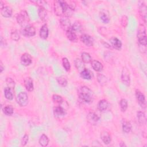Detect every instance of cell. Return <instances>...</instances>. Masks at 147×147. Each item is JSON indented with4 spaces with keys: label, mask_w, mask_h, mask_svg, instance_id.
<instances>
[{
    "label": "cell",
    "mask_w": 147,
    "mask_h": 147,
    "mask_svg": "<svg viewBox=\"0 0 147 147\" xmlns=\"http://www.w3.org/2000/svg\"><path fill=\"white\" fill-rule=\"evenodd\" d=\"M52 100L55 103L58 104L59 105L61 104L63 102V99L62 97L60 95H59L57 94H53L52 95Z\"/></svg>",
    "instance_id": "f35d334b"
},
{
    "label": "cell",
    "mask_w": 147,
    "mask_h": 147,
    "mask_svg": "<svg viewBox=\"0 0 147 147\" xmlns=\"http://www.w3.org/2000/svg\"><path fill=\"white\" fill-rule=\"evenodd\" d=\"M119 146L121 147H123V146H126V145L124 142H121L119 144Z\"/></svg>",
    "instance_id": "7dc6e473"
},
{
    "label": "cell",
    "mask_w": 147,
    "mask_h": 147,
    "mask_svg": "<svg viewBox=\"0 0 147 147\" xmlns=\"http://www.w3.org/2000/svg\"><path fill=\"white\" fill-rule=\"evenodd\" d=\"M109 102L106 99H102L100 100L97 105L98 109L100 111H106L109 107Z\"/></svg>",
    "instance_id": "ffe728a7"
},
{
    "label": "cell",
    "mask_w": 147,
    "mask_h": 147,
    "mask_svg": "<svg viewBox=\"0 0 147 147\" xmlns=\"http://www.w3.org/2000/svg\"><path fill=\"white\" fill-rule=\"evenodd\" d=\"M62 64L64 68L66 71H69L71 69V64L67 57H63L62 59Z\"/></svg>",
    "instance_id": "8d00e7d4"
},
{
    "label": "cell",
    "mask_w": 147,
    "mask_h": 147,
    "mask_svg": "<svg viewBox=\"0 0 147 147\" xmlns=\"http://www.w3.org/2000/svg\"><path fill=\"white\" fill-rule=\"evenodd\" d=\"M60 24L61 28L67 32L71 28V23L69 18L66 17H63L60 20Z\"/></svg>",
    "instance_id": "9c48e42d"
},
{
    "label": "cell",
    "mask_w": 147,
    "mask_h": 147,
    "mask_svg": "<svg viewBox=\"0 0 147 147\" xmlns=\"http://www.w3.org/2000/svg\"><path fill=\"white\" fill-rule=\"evenodd\" d=\"M68 6L73 11L75 10L76 6V2L75 1H65Z\"/></svg>",
    "instance_id": "b9f144b4"
},
{
    "label": "cell",
    "mask_w": 147,
    "mask_h": 147,
    "mask_svg": "<svg viewBox=\"0 0 147 147\" xmlns=\"http://www.w3.org/2000/svg\"><path fill=\"white\" fill-rule=\"evenodd\" d=\"M110 42L112 47L117 50H121L122 48V42L117 37H113L110 39Z\"/></svg>",
    "instance_id": "5bb4252c"
},
{
    "label": "cell",
    "mask_w": 147,
    "mask_h": 147,
    "mask_svg": "<svg viewBox=\"0 0 147 147\" xmlns=\"http://www.w3.org/2000/svg\"><path fill=\"white\" fill-rule=\"evenodd\" d=\"M49 138L48 137V136L47 135H45V134H42L38 140V142L40 144V145H41L42 146H47L48 144H49Z\"/></svg>",
    "instance_id": "4316f807"
},
{
    "label": "cell",
    "mask_w": 147,
    "mask_h": 147,
    "mask_svg": "<svg viewBox=\"0 0 147 147\" xmlns=\"http://www.w3.org/2000/svg\"><path fill=\"white\" fill-rule=\"evenodd\" d=\"M48 34H49L48 27L47 25L46 24H45L41 27L40 32H39V35L41 38L45 40L48 38Z\"/></svg>",
    "instance_id": "e0dca14e"
},
{
    "label": "cell",
    "mask_w": 147,
    "mask_h": 147,
    "mask_svg": "<svg viewBox=\"0 0 147 147\" xmlns=\"http://www.w3.org/2000/svg\"><path fill=\"white\" fill-rule=\"evenodd\" d=\"M97 80L99 83L100 84V85L102 86L106 85L107 82V79L106 76H105L102 74H98L97 75Z\"/></svg>",
    "instance_id": "1f68e13d"
},
{
    "label": "cell",
    "mask_w": 147,
    "mask_h": 147,
    "mask_svg": "<svg viewBox=\"0 0 147 147\" xmlns=\"http://www.w3.org/2000/svg\"><path fill=\"white\" fill-rule=\"evenodd\" d=\"M53 9L55 14L57 16H62L64 14L63 6L61 3L60 0L55 1L53 2Z\"/></svg>",
    "instance_id": "30bf717a"
},
{
    "label": "cell",
    "mask_w": 147,
    "mask_h": 147,
    "mask_svg": "<svg viewBox=\"0 0 147 147\" xmlns=\"http://www.w3.org/2000/svg\"><path fill=\"white\" fill-rule=\"evenodd\" d=\"M139 12L144 22H146V5L142 2L141 4L139 5Z\"/></svg>",
    "instance_id": "2e32d148"
},
{
    "label": "cell",
    "mask_w": 147,
    "mask_h": 147,
    "mask_svg": "<svg viewBox=\"0 0 147 147\" xmlns=\"http://www.w3.org/2000/svg\"><path fill=\"white\" fill-rule=\"evenodd\" d=\"M80 41L87 47H91L93 45L94 39L93 38L87 34H83L80 37Z\"/></svg>",
    "instance_id": "7c38bea8"
},
{
    "label": "cell",
    "mask_w": 147,
    "mask_h": 147,
    "mask_svg": "<svg viewBox=\"0 0 147 147\" xmlns=\"http://www.w3.org/2000/svg\"><path fill=\"white\" fill-rule=\"evenodd\" d=\"M66 37L67 38L72 42H76L78 40V37L76 33H75L73 30H72L71 29L68 30H67L65 32Z\"/></svg>",
    "instance_id": "cb8c5ba5"
},
{
    "label": "cell",
    "mask_w": 147,
    "mask_h": 147,
    "mask_svg": "<svg viewBox=\"0 0 147 147\" xmlns=\"http://www.w3.org/2000/svg\"><path fill=\"white\" fill-rule=\"evenodd\" d=\"M137 39L140 45L146 46V29L144 25H140L137 30Z\"/></svg>",
    "instance_id": "3957f363"
},
{
    "label": "cell",
    "mask_w": 147,
    "mask_h": 147,
    "mask_svg": "<svg viewBox=\"0 0 147 147\" xmlns=\"http://www.w3.org/2000/svg\"><path fill=\"white\" fill-rule=\"evenodd\" d=\"M16 100L17 103L21 107L26 106L28 103V96L25 92H20L17 97Z\"/></svg>",
    "instance_id": "5b68a950"
},
{
    "label": "cell",
    "mask_w": 147,
    "mask_h": 147,
    "mask_svg": "<svg viewBox=\"0 0 147 147\" xmlns=\"http://www.w3.org/2000/svg\"><path fill=\"white\" fill-rule=\"evenodd\" d=\"M74 63H75V67L80 72H81L85 68L84 63L82 60V59H80L78 58L76 59L74 61Z\"/></svg>",
    "instance_id": "484cf974"
},
{
    "label": "cell",
    "mask_w": 147,
    "mask_h": 147,
    "mask_svg": "<svg viewBox=\"0 0 147 147\" xmlns=\"http://www.w3.org/2000/svg\"><path fill=\"white\" fill-rule=\"evenodd\" d=\"M6 83L7 84V86L9 87L12 90H14L15 87V82L14 80L11 78H7L6 79Z\"/></svg>",
    "instance_id": "ab89813d"
},
{
    "label": "cell",
    "mask_w": 147,
    "mask_h": 147,
    "mask_svg": "<svg viewBox=\"0 0 147 147\" xmlns=\"http://www.w3.org/2000/svg\"><path fill=\"white\" fill-rule=\"evenodd\" d=\"M71 29L75 33H80L82 30V24L79 22L76 21L71 25Z\"/></svg>",
    "instance_id": "f1b7e54d"
},
{
    "label": "cell",
    "mask_w": 147,
    "mask_h": 147,
    "mask_svg": "<svg viewBox=\"0 0 147 147\" xmlns=\"http://www.w3.org/2000/svg\"><path fill=\"white\" fill-rule=\"evenodd\" d=\"M4 6H5V5H4V3H3V2L2 1H0V8H1V9H2Z\"/></svg>",
    "instance_id": "bcb514c9"
},
{
    "label": "cell",
    "mask_w": 147,
    "mask_h": 147,
    "mask_svg": "<svg viewBox=\"0 0 147 147\" xmlns=\"http://www.w3.org/2000/svg\"><path fill=\"white\" fill-rule=\"evenodd\" d=\"M119 105H120V107H121V110L122 112H125L128 106V104H127V101L126 99H121L120 102H119Z\"/></svg>",
    "instance_id": "74e56055"
},
{
    "label": "cell",
    "mask_w": 147,
    "mask_h": 147,
    "mask_svg": "<svg viewBox=\"0 0 147 147\" xmlns=\"http://www.w3.org/2000/svg\"><path fill=\"white\" fill-rule=\"evenodd\" d=\"M131 124L129 121L126 120L125 119H123L122 122V128L124 133H129L131 129Z\"/></svg>",
    "instance_id": "603a6c76"
},
{
    "label": "cell",
    "mask_w": 147,
    "mask_h": 147,
    "mask_svg": "<svg viewBox=\"0 0 147 147\" xmlns=\"http://www.w3.org/2000/svg\"><path fill=\"white\" fill-rule=\"evenodd\" d=\"M100 118L94 112H90L87 115V120L89 123L92 125H95L99 121Z\"/></svg>",
    "instance_id": "ba28073f"
},
{
    "label": "cell",
    "mask_w": 147,
    "mask_h": 147,
    "mask_svg": "<svg viewBox=\"0 0 147 147\" xmlns=\"http://www.w3.org/2000/svg\"><path fill=\"white\" fill-rule=\"evenodd\" d=\"M4 69H5V67L3 66L2 62L1 61H0V72H1V73H2L3 72Z\"/></svg>",
    "instance_id": "f6af8a7d"
},
{
    "label": "cell",
    "mask_w": 147,
    "mask_h": 147,
    "mask_svg": "<svg viewBox=\"0 0 147 147\" xmlns=\"http://www.w3.org/2000/svg\"><path fill=\"white\" fill-rule=\"evenodd\" d=\"M127 22H128V18L126 15H123L121 17V24L122 25V26L124 28H125L127 25Z\"/></svg>",
    "instance_id": "60d3db41"
},
{
    "label": "cell",
    "mask_w": 147,
    "mask_h": 147,
    "mask_svg": "<svg viewBox=\"0 0 147 147\" xmlns=\"http://www.w3.org/2000/svg\"><path fill=\"white\" fill-rule=\"evenodd\" d=\"M21 33L25 37H32L36 34V29L34 26L29 24L22 28Z\"/></svg>",
    "instance_id": "277c9868"
},
{
    "label": "cell",
    "mask_w": 147,
    "mask_h": 147,
    "mask_svg": "<svg viewBox=\"0 0 147 147\" xmlns=\"http://www.w3.org/2000/svg\"><path fill=\"white\" fill-rule=\"evenodd\" d=\"M121 80L122 83L127 86H129L130 83V76L129 69L124 67L122 68L121 72Z\"/></svg>",
    "instance_id": "52a82bcc"
},
{
    "label": "cell",
    "mask_w": 147,
    "mask_h": 147,
    "mask_svg": "<svg viewBox=\"0 0 147 147\" xmlns=\"http://www.w3.org/2000/svg\"><path fill=\"white\" fill-rule=\"evenodd\" d=\"M2 111L5 115L10 116L14 113V109L11 105H7L2 109Z\"/></svg>",
    "instance_id": "d6a6232c"
},
{
    "label": "cell",
    "mask_w": 147,
    "mask_h": 147,
    "mask_svg": "<svg viewBox=\"0 0 147 147\" xmlns=\"http://www.w3.org/2000/svg\"><path fill=\"white\" fill-rule=\"evenodd\" d=\"M100 20L105 24H108L110 21V16L109 13L106 10H102L99 14Z\"/></svg>",
    "instance_id": "7402d4cb"
},
{
    "label": "cell",
    "mask_w": 147,
    "mask_h": 147,
    "mask_svg": "<svg viewBox=\"0 0 147 147\" xmlns=\"http://www.w3.org/2000/svg\"><path fill=\"white\" fill-rule=\"evenodd\" d=\"M29 140V136L28 134H25L23 137L21 139V145L22 146H25L26 145V144L28 143Z\"/></svg>",
    "instance_id": "7bdbcfd3"
},
{
    "label": "cell",
    "mask_w": 147,
    "mask_h": 147,
    "mask_svg": "<svg viewBox=\"0 0 147 147\" xmlns=\"http://www.w3.org/2000/svg\"><path fill=\"white\" fill-rule=\"evenodd\" d=\"M81 59L85 63H91L92 61V57L91 55L87 52L82 53Z\"/></svg>",
    "instance_id": "4dcf8cb0"
},
{
    "label": "cell",
    "mask_w": 147,
    "mask_h": 147,
    "mask_svg": "<svg viewBox=\"0 0 147 147\" xmlns=\"http://www.w3.org/2000/svg\"><path fill=\"white\" fill-rule=\"evenodd\" d=\"M32 62V58L31 56L28 53H25L22 55L21 57V63L24 66H28L31 64Z\"/></svg>",
    "instance_id": "4fadbf2b"
},
{
    "label": "cell",
    "mask_w": 147,
    "mask_h": 147,
    "mask_svg": "<svg viewBox=\"0 0 147 147\" xmlns=\"http://www.w3.org/2000/svg\"><path fill=\"white\" fill-rule=\"evenodd\" d=\"M137 120L140 124L141 125H145L146 122V118L145 114L142 111H138L137 113Z\"/></svg>",
    "instance_id": "d4e9b609"
},
{
    "label": "cell",
    "mask_w": 147,
    "mask_h": 147,
    "mask_svg": "<svg viewBox=\"0 0 147 147\" xmlns=\"http://www.w3.org/2000/svg\"><path fill=\"white\" fill-rule=\"evenodd\" d=\"M38 14L41 20H45L47 18V10L44 7H39L38 10Z\"/></svg>",
    "instance_id": "83f0119b"
},
{
    "label": "cell",
    "mask_w": 147,
    "mask_h": 147,
    "mask_svg": "<svg viewBox=\"0 0 147 147\" xmlns=\"http://www.w3.org/2000/svg\"><path fill=\"white\" fill-rule=\"evenodd\" d=\"M78 95L79 99L84 102L90 103L94 99L92 91L87 86H81L78 89Z\"/></svg>",
    "instance_id": "6da1fadb"
},
{
    "label": "cell",
    "mask_w": 147,
    "mask_h": 147,
    "mask_svg": "<svg viewBox=\"0 0 147 147\" xmlns=\"http://www.w3.org/2000/svg\"><path fill=\"white\" fill-rule=\"evenodd\" d=\"M11 89L9 87H5L4 89V95L5 98L8 100H12L13 99V94Z\"/></svg>",
    "instance_id": "e575fe53"
},
{
    "label": "cell",
    "mask_w": 147,
    "mask_h": 147,
    "mask_svg": "<svg viewBox=\"0 0 147 147\" xmlns=\"http://www.w3.org/2000/svg\"><path fill=\"white\" fill-rule=\"evenodd\" d=\"M91 64L92 68L95 71L100 72V71H102V69H103V66L102 64L96 60H92L91 62Z\"/></svg>",
    "instance_id": "44dd1931"
},
{
    "label": "cell",
    "mask_w": 147,
    "mask_h": 147,
    "mask_svg": "<svg viewBox=\"0 0 147 147\" xmlns=\"http://www.w3.org/2000/svg\"><path fill=\"white\" fill-rule=\"evenodd\" d=\"M13 13L12 9L8 6H5L2 9H1V15L5 18H9L11 16Z\"/></svg>",
    "instance_id": "ac0fdd59"
},
{
    "label": "cell",
    "mask_w": 147,
    "mask_h": 147,
    "mask_svg": "<svg viewBox=\"0 0 147 147\" xmlns=\"http://www.w3.org/2000/svg\"><path fill=\"white\" fill-rule=\"evenodd\" d=\"M135 95L139 105L141 106L142 109H145L146 106V102L145 95L140 90H136L135 92Z\"/></svg>",
    "instance_id": "8992f818"
},
{
    "label": "cell",
    "mask_w": 147,
    "mask_h": 147,
    "mask_svg": "<svg viewBox=\"0 0 147 147\" xmlns=\"http://www.w3.org/2000/svg\"><path fill=\"white\" fill-rule=\"evenodd\" d=\"M10 37H11V40H13V41H17L20 38V33L17 29H14L11 31Z\"/></svg>",
    "instance_id": "d590c367"
},
{
    "label": "cell",
    "mask_w": 147,
    "mask_h": 147,
    "mask_svg": "<svg viewBox=\"0 0 147 147\" xmlns=\"http://www.w3.org/2000/svg\"><path fill=\"white\" fill-rule=\"evenodd\" d=\"M56 80L58 83V84L63 87H65L67 86V84H68V82L67 79L64 76H59L56 78Z\"/></svg>",
    "instance_id": "836d02e7"
},
{
    "label": "cell",
    "mask_w": 147,
    "mask_h": 147,
    "mask_svg": "<svg viewBox=\"0 0 147 147\" xmlns=\"http://www.w3.org/2000/svg\"><path fill=\"white\" fill-rule=\"evenodd\" d=\"M100 138L102 140V141L103 142L104 144L108 145L110 143L111 141V136L109 134V132H107L106 130H103L100 133Z\"/></svg>",
    "instance_id": "9a60e30c"
},
{
    "label": "cell",
    "mask_w": 147,
    "mask_h": 147,
    "mask_svg": "<svg viewBox=\"0 0 147 147\" xmlns=\"http://www.w3.org/2000/svg\"><path fill=\"white\" fill-rule=\"evenodd\" d=\"M16 20L18 24L21 25L22 28L29 25L30 18L27 11L25 10L21 11L19 13H18L16 17Z\"/></svg>",
    "instance_id": "7a4b0ae2"
},
{
    "label": "cell",
    "mask_w": 147,
    "mask_h": 147,
    "mask_svg": "<svg viewBox=\"0 0 147 147\" xmlns=\"http://www.w3.org/2000/svg\"><path fill=\"white\" fill-rule=\"evenodd\" d=\"M53 114L55 117L57 118H60L65 115L66 111L63 107L59 105L57 106H55L53 108Z\"/></svg>",
    "instance_id": "8fae6325"
},
{
    "label": "cell",
    "mask_w": 147,
    "mask_h": 147,
    "mask_svg": "<svg viewBox=\"0 0 147 147\" xmlns=\"http://www.w3.org/2000/svg\"><path fill=\"white\" fill-rule=\"evenodd\" d=\"M0 43H1V46L2 47H5L6 46V40H5L2 36H1Z\"/></svg>",
    "instance_id": "ee69618b"
},
{
    "label": "cell",
    "mask_w": 147,
    "mask_h": 147,
    "mask_svg": "<svg viewBox=\"0 0 147 147\" xmlns=\"http://www.w3.org/2000/svg\"><path fill=\"white\" fill-rule=\"evenodd\" d=\"M80 76L83 79L86 80H90L92 78V75L91 72L86 68H84L83 71L80 72Z\"/></svg>",
    "instance_id": "f546056e"
},
{
    "label": "cell",
    "mask_w": 147,
    "mask_h": 147,
    "mask_svg": "<svg viewBox=\"0 0 147 147\" xmlns=\"http://www.w3.org/2000/svg\"><path fill=\"white\" fill-rule=\"evenodd\" d=\"M24 86L28 91L31 92L33 90V82L30 77H27L24 79Z\"/></svg>",
    "instance_id": "d6986e66"
}]
</instances>
